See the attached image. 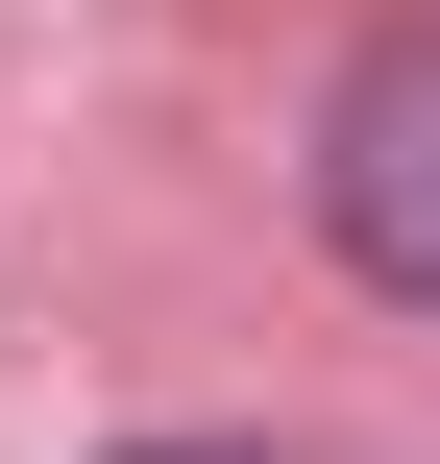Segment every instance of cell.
I'll return each mask as SVG.
<instances>
[{
  "label": "cell",
  "mask_w": 440,
  "mask_h": 464,
  "mask_svg": "<svg viewBox=\"0 0 440 464\" xmlns=\"http://www.w3.org/2000/svg\"><path fill=\"white\" fill-rule=\"evenodd\" d=\"M318 220H343L367 294H416V318H440V24H392V49L318 98Z\"/></svg>",
  "instance_id": "6da1fadb"
},
{
  "label": "cell",
  "mask_w": 440,
  "mask_h": 464,
  "mask_svg": "<svg viewBox=\"0 0 440 464\" xmlns=\"http://www.w3.org/2000/svg\"><path fill=\"white\" fill-rule=\"evenodd\" d=\"M147 464H245V440H147Z\"/></svg>",
  "instance_id": "7a4b0ae2"
}]
</instances>
